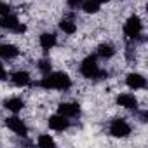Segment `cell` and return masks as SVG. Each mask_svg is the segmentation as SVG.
<instances>
[{
  "instance_id": "obj_8",
  "label": "cell",
  "mask_w": 148,
  "mask_h": 148,
  "mask_svg": "<svg viewBox=\"0 0 148 148\" xmlns=\"http://www.w3.org/2000/svg\"><path fill=\"white\" fill-rule=\"evenodd\" d=\"M117 105L125 110H136L138 108V98L131 92H122L117 96Z\"/></svg>"
},
{
  "instance_id": "obj_21",
  "label": "cell",
  "mask_w": 148,
  "mask_h": 148,
  "mask_svg": "<svg viewBox=\"0 0 148 148\" xmlns=\"http://www.w3.org/2000/svg\"><path fill=\"white\" fill-rule=\"evenodd\" d=\"M82 2H84V0H66L68 7H71V9H79L82 5Z\"/></svg>"
},
{
  "instance_id": "obj_18",
  "label": "cell",
  "mask_w": 148,
  "mask_h": 148,
  "mask_svg": "<svg viewBox=\"0 0 148 148\" xmlns=\"http://www.w3.org/2000/svg\"><path fill=\"white\" fill-rule=\"evenodd\" d=\"M37 145H38V146H44V148H51V146H56V141H54L49 134H42V136H38Z\"/></svg>"
},
{
  "instance_id": "obj_22",
  "label": "cell",
  "mask_w": 148,
  "mask_h": 148,
  "mask_svg": "<svg viewBox=\"0 0 148 148\" xmlns=\"http://www.w3.org/2000/svg\"><path fill=\"white\" fill-rule=\"evenodd\" d=\"M0 80H7V70L2 63H0Z\"/></svg>"
},
{
  "instance_id": "obj_16",
  "label": "cell",
  "mask_w": 148,
  "mask_h": 148,
  "mask_svg": "<svg viewBox=\"0 0 148 148\" xmlns=\"http://www.w3.org/2000/svg\"><path fill=\"white\" fill-rule=\"evenodd\" d=\"M59 30L64 32L66 35H73V33L77 32V23L73 21L71 18H63L59 21Z\"/></svg>"
},
{
  "instance_id": "obj_5",
  "label": "cell",
  "mask_w": 148,
  "mask_h": 148,
  "mask_svg": "<svg viewBox=\"0 0 148 148\" xmlns=\"http://www.w3.org/2000/svg\"><path fill=\"white\" fill-rule=\"evenodd\" d=\"M110 136L113 138H127L131 134V125L125 119H115L110 124Z\"/></svg>"
},
{
  "instance_id": "obj_6",
  "label": "cell",
  "mask_w": 148,
  "mask_h": 148,
  "mask_svg": "<svg viewBox=\"0 0 148 148\" xmlns=\"http://www.w3.org/2000/svg\"><path fill=\"white\" fill-rule=\"evenodd\" d=\"M5 125L9 127V131H12V132L18 134V136H26V134H28V125L25 124L23 119H19V117H16V115L7 117V119H5Z\"/></svg>"
},
{
  "instance_id": "obj_15",
  "label": "cell",
  "mask_w": 148,
  "mask_h": 148,
  "mask_svg": "<svg viewBox=\"0 0 148 148\" xmlns=\"http://www.w3.org/2000/svg\"><path fill=\"white\" fill-rule=\"evenodd\" d=\"M98 56L101 59H110L115 56V47L110 44V42H105V44H99L98 45Z\"/></svg>"
},
{
  "instance_id": "obj_11",
  "label": "cell",
  "mask_w": 148,
  "mask_h": 148,
  "mask_svg": "<svg viewBox=\"0 0 148 148\" xmlns=\"http://www.w3.org/2000/svg\"><path fill=\"white\" fill-rule=\"evenodd\" d=\"M11 82H12L14 86H18V87H26V86L32 84V77H30L28 71L18 70V71H14L12 75H11Z\"/></svg>"
},
{
  "instance_id": "obj_20",
  "label": "cell",
  "mask_w": 148,
  "mask_h": 148,
  "mask_svg": "<svg viewBox=\"0 0 148 148\" xmlns=\"http://www.w3.org/2000/svg\"><path fill=\"white\" fill-rule=\"evenodd\" d=\"M5 14H11V5L5 2H0V16H5Z\"/></svg>"
},
{
  "instance_id": "obj_1",
  "label": "cell",
  "mask_w": 148,
  "mask_h": 148,
  "mask_svg": "<svg viewBox=\"0 0 148 148\" xmlns=\"http://www.w3.org/2000/svg\"><path fill=\"white\" fill-rule=\"evenodd\" d=\"M37 86L45 91H68L71 87V79L64 71H49Z\"/></svg>"
},
{
  "instance_id": "obj_10",
  "label": "cell",
  "mask_w": 148,
  "mask_h": 148,
  "mask_svg": "<svg viewBox=\"0 0 148 148\" xmlns=\"http://www.w3.org/2000/svg\"><path fill=\"white\" fill-rule=\"evenodd\" d=\"M58 113H61L66 119L79 117L80 115V106H79V103H61L58 106Z\"/></svg>"
},
{
  "instance_id": "obj_13",
  "label": "cell",
  "mask_w": 148,
  "mask_h": 148,
  "mask_svg": "<svg viewBox=\"0 0 148 148\" xmlns=\"http://www.w3.org/2000/svg\"><path fill=\"white\" fill-rule=\"evenodd\" d=\"M56 42H58V37L54 35V33H42L40 37H38V44H40V47L44 49V51H51L54 45H56Z\"/></svg>"
},
{
  "instance_id": "obj_19",
  "label": "cell",
  "mask_w": 148,
  "mask_h": 148,
  "mask_svg": "<svg viewBox=\"0 0 148 148\" xmlns=\"http://www.w3.org/2000/svg\"><path fill=\"white\" fill-rule=\"evenodd\" d=\"M38 70L44 73H49V71H52V66H51V63L47 61V59H42V61H38Z\"/></svg>"
},
{
  "instance_id": "obj_17",
  "label": "cell",
  "mask_w": 148,
  "mask_h": 148,
  "mask_svg": "<svg viewBox=\"0 0 148 148\" xmlns=\"http://www.w3.org/2000/svg\"><path fill=\"white\" fill-rule=\"evenodd\" d=\"M99 5H101V4H98L96 0H84L82 5H80V9H82L84 12H87V14H96V12L99 11Z\"/></svg>"
},
{
  "instance_id": "obj_12",
  "label": "cell",
  "mask_w": 148,
  "mask_h": 148,
  "mask_svg": "<svg viewBox=\"0 0 148 148\" xmlns=\"http://www.w3.org/2000/svg\"><path fill=\"white\" fill-rule=\"evenodd\" d=\"M18 56H19V49L14 44H9V42L0 44V58L2 59H14Z\"/></svg>"
},
{
  "instance_id": "obj_9",
  "label": "cell",
  "mask_w": 148,
  "mask_h": 148,
  "mask_svg": "<svg viewBox=\"0 0 148 148\" xmlns=\"http://www.w3.org/2000/svg\"><path fill=\"white\" fill-rule=\"evenodd\" d=\"M125 84L129 89L138 91V89H145L146 87V79L141 75V73H129L125 77Z\"/></svg>"
},
{
  "instance_id": "obj_4",
  "label": "cell",
  "mask_w": 148,
  "mask_h": 148,
  "mask_svg": "<svg viewBox=\"0 0 148 148\" xmlns=\"http://www.w3.org/2000/svg\"><path fill=\"white\" fill-rule=\"evenodd\" d=\"M124 33H125V37L127 38H131V40H136V38H139L141 37V33H143V21L139 19V16H131L127 21H125V25H124Z\"/></svg>"
},
{
  "instance_id": "obj_2",
  "label": "cell",
  "mask_w": 148,
  "mask_h": 148,
  "mask_svg": "<svg viewBox=\"0 0 148 148\" xmlns=\"http://www.w3.org/2000/svg\"><path fill=\"white\" fill-rule=\"evenodd\" d=\"M80 73H82V77H86V79H99V77H105V71L99 68L98 59L94 56H87V58L82 59V63H80Z\"/></svg>"
},
{
  "instance_id": "obj_14",
  "label": "cell",
  "mask_w": 148,
  "mask_h": 148,
  "mask_svg": "<svg viewBox=\"0 0 148 148\" xmlns=\"http://www.w3.org/2000/svg\"><path fill=\"white\" fill-rule=\"evenodd\" d=\"M4 108L9 110V112H12V113H18V112H21L25 108V101L21 98H16V96L14 98H7L4 101Z\"/></svg>"
},
{
  "instance_id": "obj_23",
  "label": "cell",
  "mask_w": 148,
  "mask_h": 148,
  "mask_svg": "<svg viewBox=\"0 0 148 148\" xmlns=\"http://www.w3.org/2000/svg\"><path fill=\"white\" fill-rule=\"evenodd\" d=\"M98 4H106V2H110V0H96Z\"/></svg>"
},
{
  "instance_id": "obj_3",
  "label": "cell",
  "mask_w": 148,
  "mask_h": 148,
  "mask_svg": "<svg viewBox=\"0 0 148 148\" xmlns=\"http://www.w3.org/2000/svg\"><path fill=\"white\" fill-rule=\"evenodd\" d=\"M0 28H2V30H9V32H14V33H19V35H23L26 32V26L14 14L0 16Z\"/></svg>"
},
{
  "instance_id": "obj_7",
  "label": "cell",
  "mask_w": 148,
  "mask_h": 148,
  "mask_svg": "<svg viewBox=\"0 0 148 148\" xmlns=\"http://www.w3.org/2000/svg\"><path fill=\"white\" fill-rule=\"evenodd\" d=\"M49 127L56 132H64L68 127H70V120L66 117H63L61 113H56V115H51L49 120H47Z\"/></svg>"
}]
</instances>
